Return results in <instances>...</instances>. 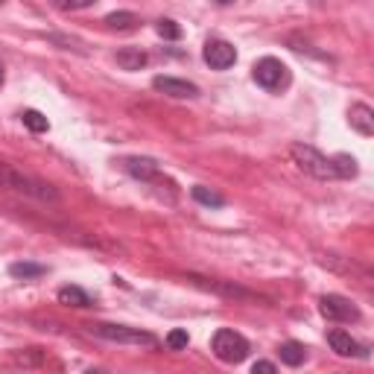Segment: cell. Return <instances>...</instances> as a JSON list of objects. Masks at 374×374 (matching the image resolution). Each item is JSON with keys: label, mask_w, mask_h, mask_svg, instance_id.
Wrapping results in <instances>:
<instances>
[{"label": "cell", "mask_w": 374, "mask_h": 374, "mask_svg": "<svg viewBox=\"0 0 374 374\" xmlns=\"http://www.w3.org/2000/svg\"><path fill=\"white\" fill-rule=\"evenodd\" d=\"M278 354H281V363L284 365H290V368H298L304 360H307V348L302 345V342H295V339H290V342H284L281 348H278Z\"/></svg>", "instance_id": "13"}, {"label": "cell", "mask_w": 374, "mask_h": 374, "mask_svg": "<svg viewBox=\"0 0 374 374\" xmlns=\"http://www.w3.org/2000/svg\"><path fill=\"white\" fill-rule=\"evenodd\" d=\"M0 187L23 193L30 199H38V202H56V199H59V190L53 185H47V182L30 176V172H23V170H18L12 164H0Z\"/></svg>", "instance_id": "1"}, {"label": "cell", "mask_w": 374, "mask_h": 374, "mask_svg": "<svg viewBox=\"0 0 374 374\" xmlns=\"http://www.w3.org/2000/svg\"><path fill=\"white\" fill-rule=\"evenodd\" d=\"M290 155H292V161L298 164V170H304L307 176H313V179H321V182L336 179L334 158L321 155L316 146H307V143H292V146H290Z\"/></svg>", "instance_id": "2"}, {"label": "cell", "mask_w": 374, "mask_h": 374, "mask_svg": "<svg viewBox=\"0 0 374 374\" xmlns=\"http://www.w3.org/2000/svg\"><path fill=\"white\" fill-rule=\"evenodd\" d=\"M44 272H47V269H44L41 263H27V260H23V263H12V266H9V275L23 278V281H30V278H41Z\"/></svg>", "instance_id": "19"}, {"label": "cell", "mask_w": 374, "mask_h": 374, "mask_svg": "<svg viewBox=\"0 0 374 374\" xmlns=\"http://www.w3.org/2000/svg\"><path fill=\"white\" fill-rule=\"evenodd\" d=\"M94 4H97V0H53V6L59 12H79V9H88Z\"/></svg>", "instance_id": "22"}, {"label": "cell", "mask_w": 374, "mask_h": 374, "mask_svg": "<svg viewBox=\"0 0 374 374\" xmlns=\"http://www.w3.org/2000/svg\"><path fill=\"white\" fill-rule=\"evenodd\" d=\"M348 120H351V129L357 135H363V138L374 135V111L365 103H354L351 111H348Z\"/></svg>", "instance_id": "10"}, {"label": "cell", "mask_w": 374, "mask_h": 374, "mask_svg": "<svg viewBox=\"0 0 374 374\" xmlns=\"http://www.w3.org/2000/svg\"><path fill=\"white\" fill-rule=\"evenodd\" d=\"M319 313L328 321H360V307L345 295H321Z\"/></svg>", "instance_id": "6"}, {"label": "cell", "mask_w": 374, "mask_h": 374, "mask_svg": "<svg viewBox=\"0 0 374 374\" xmlns=\"http://www.w3.org/2000/svg\"><path fill=\"white\" fill-rule=\"evenodd\" d=\"M187 281H190V284H196V287H202V290H208V292H219V295H231V298H255L252 292H246V290H240V287H231V284H222V281H211V278H199V275H187Z\"/></svg>", "instance_id": "12"}, {"label": "cell", "mask_w": 374, "mask_h": 374, "mask_svg": "<svg viewBox=\"0 0 374 374\" xmlns=\"http://www.w3.org/2000/svg\"><path fill=\"white\" fill-rule=\"evenodd\" d=\"M202 59H205L214 70H229V67L237 62V50H234V44H229V41L214 38V41L205 44Z\"/></svg>", "instance_id": "7"}, {"label": "cell", "mask_w": 374, "mask_h": 374, "mask_svg": "<svg viewBox=\"0 0 374 374\" xmlns=\"http://www.w3.org/2000/svg\"><path fill=\"white\" fill-rule=\"evenodd\" d=\"M0 85H4V67H0Z\"/></svg>", "instance_id": "26"}, {"label": "cell", "mask_w": 374, "mask_h": 374, "mask_svg": "<svg viewBox=\"0 0 374 374\" xmlns=\"http://www.w3.org/2000/svg\"><path fill=\"white\" fill-rule=\"evenodd\" d=\"M252 371L258 374V371H263V374H275L278 368H275V363H266V360H260V363H255L252 365Z\"/></svg>", "instance_id": "24"}, {"label": "cell", "mask_w": 374, "mask_h": 374, "mask_svg": "<svg viewBox=\"0 0 374 374\" xmlns=\"http://www.w3.org/2000/svg\"><path fill=\"white\" fill-rule=\"evenodd\" d=\"M153 88L167 94V97H176V99H190V97H199V88L187 79H176V77H155L153 79Z\"/></svg>", "instance_id": "8"}, {"label": "cell", "mask_w": 374, "mask_h": 374, "mask_svg": "<svg viewBox=\"0 0 374 374\" xmlns=\"http://www.w3.org/2000/svg\"><path fill=\"white\" fill-rule=\"evenodd\" d=\"M0 4H4V0H0Z\"/></svg>", "instance_id": "27"}, {"label": "cell", "mask_w": 374, "mask_h": 374, "mask_svg": "<svg viewBox=\"0 0 374 374\" xmlns=\"http://www.w3.org/2000/svg\"><path fill=\"white\" fill-rule=\"evenodd\" d=\"M328 345L334 348L339 357H368V351L357 339H351V334H348V331H331L328 334Z\"/></svg>", "instance_id": "9"}, {"label": "cell", "mask_w": 374, "mask_h": 374, "mask_svg": "<svg viewBox=\"0 0 374 374\" xmlns=\"http://www.w3.org/2000/svg\"><path fill=\"white\" fill-rule=\"evenodd\" d=\"M138 23H141V21H138L135 12H111V15L106 18V27H109V30H120V33L135 30Z\"/></svg>", "instance_id": "17"}, {"label": "cell", "mask_w": 374, "mask_h": 374, "mask_svg": "<svg viewBox=\"0 0 374 374\" xmlns=\"http://www.w3.org/2000/svg\"><path fill=\"white\" fill-rule=\"evenodd\" d=\"M146 53L141 47H123V50H117V65L123 67V70H141V67H146Z\"/></svg>", "instance_id": "14"}, {"label": "cell", "mask_w": 374, "mask_h": 374, "mask_svg": "<svg viewBox=\"0 0 374 374\" xmlns=\"http://www.w3.org/2000/svg\"><path fill=\"white\" fill-rule=\"evenodd\" d=\"M190 196L196 199L199 205H205V208H222V205H226V196L216 193V190H211V187H205V185H196L190 190Z\"/></svg>", "instance_id": "16"}, {"label": "cell", "mask_w": 374, "mask_h": 374, "mask_svg": "<svg viewBox=\"0 0 374 374\" xmlns=\"http://www.w3.org/2000/svg\"><path fill=\"white\" fill-rule=\"evenodd\" d=\"M91 334L99 336V339H109V342H123V345H146V348H155L158 339L153 334H146L141 328H126V325H91Z\"/></svg>", "instance_id": "5"}, {"label": "cell", "mask_w": 374, "mask_h": 374, "mask_svg": "<svg viewBox=\"0 0 374 374\" xmlns=\"http://www.w3.org/2000/svg\"><path fill=\"white\" fill-rule=\"evenodd\" d=\"M59 304H65V307H91V295L82 287H62L59 290Z\"/></svg>", "instance_id": "15"}, {"label": "cell", "mask_w": 374, "mask_h": 374, "mask_svg": "<svg viewBox=\"0 0 374 374\" xmlns=\"http://www.w3.org/2000/svg\"><path fill=\"white\" fill-rule=\"evenodd\" d=\"M155 30H158V35L164 38V41H179L185 33H182V27L176 21H170V18H161L158 23H155Z\"/></svg>", "instance_id": "21"}, {"label": "cell", "mask_w": 374, "mask_h": 374, "mask_svg": "<svg viewBox=\"0 0 374 374\" xmlns=\"http://www.w3.org/2000/svg\"><path fill=\"white\" fill-rule=\"evenodd\" d=\"M123 167H126L129 176H135L141 182H158L161 179L158 164L153 158H126V161H123Z\"/></svg>", "instance_id": "11"}, {"label": "cell", "mask_w": 374, "mask_h": 374, "mask_svg": "<svg viewBox=\"0 0 374 374\" xmlns=\"http://www.w3.org/2000/svg\"><path fill=\"white\" fill-rule=\"evenodd\" d=\"M252 77H255V82L263 91H284L290 85V79H292L290 77V67L281 59H275V56H263L260 62H255Z\"/></svg>", "instance_id": "4"}, {"label": "cell", "mask_w": 374, "mask_h": 374, "mask_svg": "<svg viewBox=\"0 0 374 374\" xmlns=\"http://www.w3.org/2000/svg\"><path fill=\"white\" fill-rule=\"evenodd\" d=\"M190 345V336L187 331H170L167 334V348H172V351H182V348Z\"/></svg>", "instance_id": "23"}, {"label": "cell", "mask_w": 374, "mask_h": 374, "mask_svg": "<svg viewBox=\"0 0 374 374\" xmlns=\"http://www.w3.org/2000/svg\"><path fill=\"white\" fill-rule=\"evenodd\" d=\"M211 351L216 360L229 363V365H237L248 357V351H252V345H248V339L231 328H219L211 339Z\"/></svg>", "instance_id": "3"}, {"label": "cell", "mask_w": 374, "mask_h": 374, "mask_svg": "<svg viewBox=\"0 0 374 374\" xmlns=\"http://www.w3.org/2000/svg\"><path fill=\"white\" fill-rule=\"evenodd\" d=\"M334 170H336V179H354L360 167H357V158H351V155H336Z\"/></svg>", "instance_id": "20"}, {"label": "cell", "mask_w": 374, "mask_h": 374, "mask_svg": "<svg viewBox=\"0 0 374 374\" xmlns=\"http://www.w3.org/2000/svg\"><path fill=\"white\" fill-rule=\"evenodd\" d=\"M214 4H219V6H229V4H234V0H214Z\"/></svg>", "instance_id": "25"}, {"label": "cell", "mask_w": 374, "mask_h": 374, "mask_svg": "<svg viewBox=\"0 0 374 374\" xmlns=\"http://www.w3.org/2000/svg\"><path fill=\"white\" fill-rule=\"evenodd\" d=\"M21 120H23V126H27L33 135H44L47 129H50V123H47V117L41 114V111H35V109H27L21 114Z\"/></svg>", "instance_id": "18"}]
</instances>
